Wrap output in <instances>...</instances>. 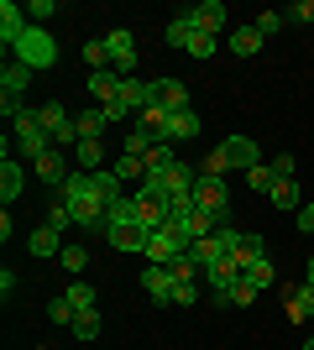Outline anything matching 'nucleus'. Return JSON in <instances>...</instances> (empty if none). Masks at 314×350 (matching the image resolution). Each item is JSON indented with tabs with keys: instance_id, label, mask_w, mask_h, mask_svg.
I'll use <instances>...</instances> for the list:
<instances>
[{
	"instance_id": "1",
	"label": "nucleus",
	"mask_w": 314,
	"mask_h": 350,
	"mask_svg": "<svg viewBox=\"0 0 314 350\" xmlns=\"http://www.w3.org/2000/svg\"><path fill=\"white\" fill-rule=\"evenodd\" d=\"M11 63H21V68H31V73L53 68V63H58V37H53V31H42L37 21H31L27 37L11 47Z\"/></svg>"
},
{
	"instance_id": "2",
	"label": "nucleus",
	"mask_w": 314,
	"mask_h": 350,
	"mask_svg": "<svg viewBox=\"0 0 314 350\" xmlns=\"http://www.w3.org/2000/svg\"><path fill=\"white\" fill-rule=\"evenodd\" d=\"M11 146H16V157H27V162H37L42 152H53V136L42 131L37 110H21V116L11 120Z\"/></svg>"
},
{
	"instance_id": "3",
	"label": "nucleus",
	"mask_w": 314,
	"mask_h": 350,
	"mask_svg": "<svg viewBox=\"0 0 314 350\" xmlns=\"http://www.w3.org/2000/svg\"><path fill=\"white\" fill-rule=\"evenodd\" d=\"M183 251H189V241L179 235V225H163V230L147 235V251H142V256H147V267H168L173 256H183Z\"/></svg>"
},
{
	"instance_id": "4",
	"label": "nucleus",
	"mask_w": 314,
	"mask_h": 350,
	"mask_svg": "<svg viewBox=\"0 0 314 350\" xmlns=\"http://www.w3.org/2000/svg\"><path fill=\"white\" fill-rule=\"evenodd\" d=\"M194 204L209 209L215 219H225V215H231V183H225V178L199 173V183H194Z\"/></svg>"
},
{
	"instance_id": "5",
	"label": "nucleus",
	"mask_w": 314,
	"mask_h": 350,
	"mask_svg": "<svg viewBox=\"0 0 314 350\" xmlns=\"http://www.w3.org/2000/svg\"><path fill=\"white\" fill-rule=\"evenodd\" d=\"M105 47H110V68L120 73V79H136V37L126 27L105 31Z\"/></svg>"
},
{
	"instance_id": "6",
	"label": "nucleus",
	"mask_w": 314,
	"mask_h": 350,
	"mask_svg": "<svg viewBox=\"0 0 314 350\" xmlns=\"http://www.w3.org/2000/svg\"><path fill=\"white\" fill-rule=\"evenodd\" d=\"M220 152H225V167H231V173H252V167H262V146H257L252 136H225Z\"/></svg>"
},
{
	"instance_id": "7",
	"label": "nucleus",
	"mask_w": 314,
	"mask_h": 350,
	"mask_svg": "<svg viewBox=\"0 0 314 350\" xmlns=\"http://www.w3.org/2000/svg\"><path fill=\"white\" fill-rule=\"evenodd\" d=\"M147 225H105V246L110 251H131V256H142L147 251Z\"/></svg>"
},
{
	"instance_id": "8",
	"label": "nucleus",
	"mask_w": 314,
	"mask_h": 350,
	"mask_svg": "<svg viewBox=\"0 0 314 350\" xmlns=\"http://www.w3.org/2000/svg\"><path fill=\"white\" fill-rule=\"evenodd\" d=\"M199 131H205V120H199L194 110H173V116H168V126H163V136H157V142H168V146H179V142H194Z\"/></svg>"
},
{
	"instance_id": "9",
	"label": "nucleus",
	"mask_w": 314,
	"mask_h": 350,
	"mask_svg": "<svg viewBox=\"0 0 314 350\" xmlns=\"http://www.w3.org/2000/svg\"><path fill=\"white\" fill-rule=\"evenodd\" d=\"M27 27H31V16L21 11V5H11V0H0V42L16 47L21 37H27Z\"/></svg>"
},
{
	"instance_id": "10",
	"label": "nucleus",
	"mask_w": 314,
	"mask_h": 350,
	"mask_svg": "<svg viewBox=\"0 0 314 350\" xmlns=\"http://www.w3.org/2000/svg\"><path fill=\"white\" fill-rule=\"evenodd\" d=\"M31 173L47 178V183L58 189V183H68V173H74V167H68V152H63V146H53V152H42V157L31 162Z\"/></svg>"
},
{
	"instance_id": "11",
	"label": "nucleus",
	"mask_w": 314,
	"mask_h": 350,
	"mask_svg": "<svg viewBox=\"0 0 314 350\" xmlns=\"http://www.w3.org/2000/svg\"><path fill=\"white\" fill-rule=\"evenodd\" d=\"M152 105H163V110H189V84H183V79H152Z\"/></svg>"
},
{
	"instance_id": "12",
	"label": "nucleus",
	"mask_w": 314,
	"mask_h": 350,
	"mask_svg": "<svg viewBox=\"0 0 314 350\" xmlns=\"http://www.w3.org/2000/svg\"><path fill=\"white\" fill-rule=\"evenodd\" d=\"M173 272H168V267H142V293H147V298H157V304H173Z\"/></svg>"
},
{
	"instance_id": "13",
	"label": "nucleus",
	"mask_w": 314,
	"mask_h": 350,
	"mask_svg": "<svg viewBox=\"0 0 314 350\" xmlns=\"http://www.w3.org/2000/svg\"><path fill=\"white\" fill-rule=\"evenodd\" d=\"M189 21H194V31H209V37H220V27H225V5L220 0H199L194 11H183Z\"/></svg>"
},
{
	"instance_id": "14",
	"label": "nucleus",
	"mask_w": 314,
	"mask_h": 350,
	"mask_svg": "<svg viewBox=\"0 0 314 350\" xmlns=\"http://www.w3.org/2000/svg\"><path fill=\"white\" fill-rule=\"evenodd\" d=\"M21 189H27V167L11 157H0V199H5V209L21 199Z\"/></svg>"
},
{
	"instance_id": "15",
	"label": "nucleus",
	"mask_w": 314,
	"mask_h": 350,
	"mask_svg": "<svg viewBox=\"0 0 314 350\" xmlns=\"http://www.w3.org/2000/svg\"><path fill=\"white\" fill-rule=\"evenodd\" d=\"M283 304H288V319H293V324L314 319V282H299V288H283Z\"/></svg>"
},
{
	"instance_id": "16",
	"label": "nucleus",
	"mask_w": 314,
	"mask_h": 350,
	"mask_svg": "<svg viewBox=\"0 0 314 350\" xmlns=\"http://www.w3.org/2000/svg\"><path fill=\"white\" fill-rule=\"evenodd\" d=\"M116 100L126 105L131 116H142V110L152 105V79H120V94H116Z\"/></svg>"
},
{
	"instance_id": "17",
	"label": "nucleus",
	"mask_w": 314,
	"mask_h": 350,
	"mask_svg": "<svg viewBox=\"0 0 314 350\" xmlns=\"http://www.w3.org/2000/svg\"><path fill=\"white\" fill-rule=\"evenodd\" d=\"M27 251L31 256H63V230L58 225H37V230L27 235Z\"/></svg>"
},
{
	"instance_id": "18",
	"label": "nucleus",
	"mask_w": 314,
	"mask_h": 350,
	"mask_svg": "<svg viewBox=\"0 0 314 350\" xmlns=\"http://www.w3.org/2000/svg\"><path fill=\"white\" fill-rule=\"evenodd\" d=\"M31 89V68H21V63H5L0 68V100H21Z\"/></svg>"
},
{
	"instance_id": "19",
	"label": "nucleus",
	"mask_w": 314,
	"mask_h": 350,
	"mask_svg": "<svg viewBox=\"0 0 314 350\" xmlns=\"http://www.w3.org/2000/svg\"><path fill=\"white\" fill-rule=\"evenodd\" d=\"M262 42H267V37H262L257 27H231V37H225V47H231L236 58H257V53H262Z\"/></svg>"
},
{
	"instance_id": "20",
	"label": "nucleus",
	"mask_w": 314,
	"mask_h": 350,
	"mask_svg": "<svg viewBox=\"0 0 314 350\" xmlns=\"http://www.w3.org/2000/svg\"><path fill=\"white\" fill-rule=\"evenodd\" d=\"M179 162H183V157H179V146L157 142V146H152V157H147V178H142V183H152V178H168Z\"/></svg>"
},
{
	"instance_id": "21",
	"label": "nucleus",
	"mask_w": 314,
	"mask_h": 350,
	"mask_svg": "<svg viewBox=\"0 0 314 350\" xmlns=\"http://www.w3.org/2000/svg\"><path fill=\"white\" fill-rule=\"evenodd\" d=\"M105 126H110V120H105V110H100V105H90V110H79V116H74L79 142H100V136H105Z\"/></svg>"
},
{
	"instance_id": "22",
	"label": "nucleus",
	"mask_w": 314,
	"mask_h": 350,
	"mask_svg": "<svg viewBox=\"0 0 314 350\" xmlns=\"http://www.w3.org/2000/svg\"><path fill=\"white\" fill-rule=\"evenodd\" d=\"M116 94H120V73H116V68L90 73V100H94V105H110Z\"/></svg>"
},
{
	"instance_id": "23",
	"label": "nucleus",
	"mask_w": 314,
	"mask_h": 350,
	"mask_svg": "<svg viewBox=\"0 0 314 350\" xmlns=\"http://www.w3.org/2000/svg\"><path fill=\"white\" fill-rule=\"evenodd\" d=\"M267 204H272V209H293V215H299V209H304V189L293 183V178H283V183H272Z\"/></svg>"
},
{
	"instance_id": "24",
	"label": "nucleus",
	"mask_w": 314,
	"mask_h": 350,
	"mask_svg": "<svg viewBox=\"0 0 314 350\" xmlns=\"http://www.w3.org/2000/svg\"><path fill=\"white\" fill-rule=\"evenodd\" d=\"M100 329H105L100 308H79V319L68 324V335H74V340H100Z\"/></svg>"
},
{
	"instance_id": "25",
	"label": "nucleus",
	"mask_w": 314,
	"mask_h": 350,
	"mask_svg": "<svg viewBox=\"0 0 314 350\" xmlns=\"http://www.w3.org/2000/svg\"><path fill=\"white\" fill-rule=\"evenodd\" d=\"M152 146H157V136L142 131V126H131V131H126V142H120V152H126V157H142V162H147V157H152Z\"/></svg>"
},
{
	"instance_id": "26",
	"label": "nucleus",
	"mask_w": 314,
	"mask_h": 350,
	"mask_svg": "<svg viewBox=\"0 0 314 350\" xmlns=\"http://www.w3.org/2000/svg\"><path fill=\"white\" fill-rule=\"evenodd\" d=\"M110 173H116L120 183H136V189H142V178H147V162H142V157H126V152H120V157L110 162Z\"/></svg>"
},
{
	"instance_id": "27",
	"label": "nucleus",
	"mask_w": 314,
	"mask_h": 350,
	"mask_svg": "<svg viewBox=\"0 0 314 350\" xmlns=\"http://www.w3.org/2000/svg\"><path fill=\"white\" fill-rule=\"evenodd\" d=\"M94 189L105 193V204H110V209H116L120 199H126V183H120V178L110 173V167H100V173H94Z\"/></svg>"
},
{
	"instance_id": "28",
	"label": "nucleus",
	"mask_w": 314,
	"mask_h": 350,
	"mask_svg": "<svg viewBox=\"0 0 314 350\" xmlns=\"http://www.w3.org/2000/svg\"><path fill=\"white\" fill-rule=\"evenodd\" d=\"M79 58L90 63V73H100V68H110V47H105V37H90V42L79 47Z\"/></svg>"
},
{
	"instance_id": "29",
	"label": "nucleus",
	"mask_w": 314,
	"mask_h": 350,
	"mask_svg": "<svg viewBox=\"0 0 314 350\" xmlns=\"http://www.w3.org/2000/svg\"><path fill=\"white\" fill-rule=\"evenodd\" d=\"M74 162L84 167V173H100V162H105V142H79V146H74Z\"/></svg>"
},
{
	"instance_id": "30",
	"label": "nucleus",
	"mask_w": 314,
	"mask_h": 350,
	"mask_svg": "<svg viewBox=\"0 0 314 350\" xmlns=\"http://www.w3.org/2000/svg\"><path fill=\"white\" fill-rule=\"evenodd\" d=\"M189 42H194V21L179 11V21H168V47H179V53H189Z\"/></svg>"
},
{
	"instance_id": "31",
	"label": "nucleus",
	"mask_w": 314,
	"mask_h": 350,
	"mask_svg": "<svg viewBox=\"0 0 314 350\" xmlns=\"http://www.w3.org/2000/svg\"><path fill=\"white\" fill-rule=\"evenodd\" d=\"M168 272H173L179 282H199V278H205V267H199L189 251H183V256H173V262H168Z\"/></svg>"
},
{
	"instance_id": "32",
	"label": "nucleus",
	"mask_w": 314,
	"mask_h": 350,
	"mask_svg": "<svg viewBox=\"0 0 314 350\" xmlns=\"http://www.w3.org/2000/svg\"><path fill=\"white\" fill-rule=\"evenodd\" d=\"M189 256H194L199 267H215L225 251H220V241H215V235H205V241H194V246H189Z\"/></svg>"
},
{
	"instance_id": "33",
	"label": "nucleus",
	"mask_w": 314,
	"mask_h": 350,
	"mask_svg": "<svg viewBox=\"0 0 314 350\" xmlns=\"http://www.w3.org/2000/svg\"><path fill=\"white\" fill-rule=\"evenodd\" d=\"M168 116H173V110H163V105H147V110H142V116H136V126H142V131H152V136H163Z\"/></svg>"
},
{
	"instance_id": "34",
	"label": "nucleus",
	"mask_w": 314,
	"mask_h": 350,
	"mask_svg": "<svg viewBox=\"0 0 314 350\" xmlns=\"http://www.w3.org/2000/svg\"><path fill=\"white\" fill-rule=\"evenodd\" d=\"M47 319H53V324H63V329H68V324L79 319V308L68 304V293H58V298H53V304H47Z\"/></svg>"
},
{
	"instance_id": "35",
	"label": "nucleus",
	"mask_w": 314,
	"mask_h": 350,
	"mask_svg": "<svg viewBox=\"0 0 314 350\" xmlns=\"http://www.w3.org/2000/svg\"><path fill=\"white\" fill-rule=\"evenodd\" d=\"M58 262H63V272H68V278H79V272L90 267V251H84V246H63Z\"/></svg>"
},
{
	"instance_id": "36",
	"label": "nucleus",
	"mask_w": 314,
	"mask_h": 350,
	"mask_svg": "<svg viewBox=\"0 0 314 350\" xmlns=\"http://www.w3.org/2000/svg\"><path fill=\"white\" fill-rule=\"evenodd\" d=\"M215 241H220L225 256H236V251L246 246V230H236V225H220V230H215Z\"/></svg>"
},
{
	"instance_id": "37",
	"label": "nucleus",
	"mask_w": 314,
	"mask_h": 350,
	"mask_svg": "<svg viewBox=\"0 0 314 350\" xmlns=\"http://www.w3.org/2000/svg\"><path fill=\"white\" fill-rule=\"evenodd\" d=\"M257 293H262V288H257V282H252V278H241V282H236V288L225 293V304H236V308H246V304H257Z\"/></svg>"
},
{
	"instance_id": "38",
	"label": "nucleus",
	"mask_w": 314,
	"mask_h": 350,
	"mask_svg": "<svg viewBox=\"0 0 314 350\" xmlns=\"http://www.w3.org/2000/svg\"><path fill=\"white\" fill-rule=\"evenodd\" d=\"M220 53V37H209V31H194V42H189V58H215Z\"/></svg>"
},
{
	"instance_id": "39",
	"label": "nucleus",
	"mask_w": 314,
	"mask_h": 350,
	"mask_svg": "<svg viewBox=\"0 0 314 350\" xmlns=\"http://www.w3.org/2000/svg\"><path fill=\"white\" fill-rule=\"evenodd\" d=\"M68 304H74V308H94V288L84 278H74V282H68Z\"/></svg>"
},
{
	"instance_id": "40",
	"label": "nucleus",
	"mask_w": 314,
	"mask_h": 350,
	"mask_svg": "<svg viewBox=\"0 0 314 350\" xmlns=\"http://www.w3.org/2000/svg\"><path fill=\"white\" fill-rule=\"evenodd\" d=\"M283 21H288L283 11H262V16H257V21H252V27L262 31V37H278V31H283Z\"/></svg>"
},
{
	"instance_id": "41",
	"label": "nucleus",
	"mask_w": 314,
	"mask_h": 350,
	"mask_svg": "<svg viewBox=\"0 0 314 350\" xmlns=\"http://www.w3.org/2000/svg\"><path fill=\"white\" fill-rule=\"evenodd\" d=\"M246 183H252L257 193H272V183H278V178H272V167L262 162V167H252V173H246Z\"/></svg>"
},
{
	"instance_id": "42",
	"label": "nucleus",
	"mask_w": 314,
	"mask_h": 350,
	"mask_svg": "<svg viewBox=\"0 0 314 350\" xmlns=\"http://www.w3.org/2000/svg\"><path fill=\"white\" fill-rule=\"evenodd\" d=\"M173 304H179V308H194L199 304V282H173Z\"/></svg>"
},
{
	"instance_id": "43",
	"label": "nucleus",
	"mask_w": 314,
	"mask_h": 350,
	"mask_svg": "<svg viewBox=\"0 0 314 350\" xmlns=\"http://www.w3.org/2000/svg\"><path fill=\"white\" fill-rule=\"evenodd\" d=\"M267 167H272V178H278V183H283V178H293V173H299V162L288 157V152H278V157H272Z\"/></svg>"
},
{
	"instance_id": "44",
	"label": "nucleus",
	"mask_w": 314,
	"mask_h": 350,
	"mask_svg": "<svg viewBox=\"0 0 314 350\" xmlns=\"http://www.w3.org/2000/svg\"><path fill=\"white\" fill-rule=\"evenodd\" d=\"M288 21H304V27H314V0H299V5H288Z\"/></svg>"
},
{
	"instance_id": "45",
	"label": "nucleus",
	"mask_w": 314,
	"mask_h": 350,
	"mask_svg": "<svg viewBox=\"0 0 314 350\" xmlns=\"http://www.w3.org/2000/svg\"><path fill=\"white\" fill-rule=\"evenodd\" d=\"M47 225H58V230H68V225H74L68 204H58V199H53V209H47Z\"/></svg>"
},
{
	"instance_id": "46",
	"label": "nucleus",
	"mask_w": 314,
	"mask_h": 350,
	"mask_svg": "<svg viewBox=\"0 0 314 350\" xmlns=\"http://www.w3.org/2000/svg\"><path fill=\"white\" fill-rule=\"evenodd\" d=\"M100 110H105V120H110V126H120V120H131V110H126V105H120V100L100 105Z\"/></svg>"
},
{
	"instance_id": "47",
	"label": "nucleus",
	"mask_w": 314,
	"mask_h": 350,
	"mask_svg": "<svg viewBox=\"0 0 314 350\" xmlns=\"http://www.w3.org/2000/svg\"><path fill=\"white\" fill-rule=\"evenodd\" d=\"M246 278H252L257 288H272V262H257L252 272H246Z\"/></svg>"
},
{
	"instance_id": "48",
	"label": "nucleus",
	"mask_w": 314,
	"mask_h": 350,
	"mask_svg": "<svg viewBox=\"0 0 314 350\" xmlns=\"http://www.w3.org/2000/svg\"><path fill=\"white\" fill-rule=\"evenodd\" d=\"M27 16H37V21H42V16H58V5H53V0H31Z\"/></svg>"
},
{
	"instance_id": "49",
	"label": "nucleus",
	"mask_w": 314,
	"mask_h": 350,
	"mask_svg": "<svg viewBox=\"0 0 314 350\" xmlns=\"http://www.w3.org/2000/svg\"><path fill=\"white\" fill-rule=\"evenodd\" d=\"M299 230H309V235H314V204H304V209H299Z\"/></svg>"
},
{
	"instance_id": "50",
	"label": "nucleus",
	"mask_w": 314,
	"mask_h": 350,
	"mask_svg": "<svg viewBox=\"0 0 314 350\" xmlns=\"http://www.w3.org/2000/svg\"><path fill=\"white\" fill-rule=\"evenodd\" d=\"M304 282H314V256H309V262H304Z\"/></svg>"
},
{
	"instance_id": "51",
	"label": "nucleus",
	"mask_w": 314,
	"mask_h": 350,
	"mask_svg": "<svg viewBox=\"0 0 314 350\" xmlns=\"http://www.w3.org/2000/svg\"><path fill=\"white\" fill-rule=\"evenodd\" d=\"M304 350H314V335H309V340H304Z\"/></svg>"
}]
</instances>
